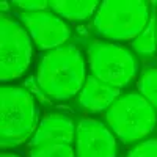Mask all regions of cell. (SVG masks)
<instances>
[{"label": "cell", "mask_w": 157, "mask_h": 157, "mask_svg": "<svg viewBox=\"0 0 157 157\" xmlns=\"http://www.w3.org/2000/svg\"><path fill=\"white\" fill-rule=\"evenodd\" d=\"M85 61L74 44H66L47 52L36 71L38 85L57 101H64L82 91L86 74Z\"/></svg>", "instance_id": "cell-1"}, {"label": "cell", "mask_w": 157, "mask_h": 157, "mask_svg": "<svg viewBox=\"0 0 157 157\" xmlns=\"http://www.w3.org/2000/svg\"><path fill=\"white\" fill-rule=\"evenodd\" d=\"M149 3L143 0H104L94 14L96 33L113 41H134L149 22Z\"/></svg>", "instance_id": "cell-2"}, {"label": "cell", "mask_w": 157, "mask_h": 157, "mask_svg": "<svg viewBox=\"0 0 157 157\" xmlns=\"http://www.w3.org/2000/svg\"><path fill=\"white\" fill-rule=\"evenodd\" d=\"M38 109L33 96L19 86H2L0 90V145L14 148L35 132Z\"/></svg>", "instance_id": "cell-3"}, {"label": "cell", "mask_w": 157, "mask_h": 157, "mask_svg": "<svg viewBox=\"0 0 157 157\" xmlns=\"http://www.w3.org/2000/svg\"><path fill=\"white\" fill-rule=\"evenodd\" d=\"M112 132L126 145L149 135L157 124V112L140 93L118 98L105 112Z\"/></svg>", "instance_id": "cell-4"}, {"label": "cell", "mask_w": 157, "mask_h": 157, "mask_svg": "<svg viewBox=\"0 0 157 157\" xmlns=\"http://www.w3.org/2000/svg\"><path fill=\"white\" fill-rule=\"evenodd\" d=\"M88 63L93 75L109 85L124 88L138 72V63L120 44L93 41L88 47Z\"/></svg>", "instance_id": "cell-5"}, {"label": "cell", "mask_w": 157, "mask_h": 157, "mask_svg": "<svg viewBox=\"0 0 157 157\" xmlns=\"http://www.w3.org/2000/svg\"><path fill=\"white\" fill-rule=\"evenodd\" d=\"M32 36L8 16L0 19V78L8 82L21 77L32 61Z\"/></svg>", "instance_id": "cell-6"}, {"label": "cell", "mask_w": 157, "mask_h": 157, "mask_svg": "<svg viewBox=\"0 0 157 157\" xmlns=\"http://www.w3.org/2000/svg\"><path fill=\"white\" fill-rule=\"evenodd\" d=\"M17 17L32 36V41L43 50L61 47L71 38V30L54 11H21Z\"/></svg>", "instance_id": "cell-7"}, {"label": "cell", "mask_w": 157, "mask_h": 157, "mask_svg": "<svg viewBox=\"0 0 157 157\" xmlns=\"http://www.w3.org/2000/svg\"><path fill=\"white\" fill-rule=\"evenodd\" d=\"M75 157H116L113 132L93 118L80 120L75 127Z\"/></svg>", "instance_id": "cell-8"}, {"label": "cell", "mask_w": 157, "mask_h": 157, "mask_svg": "<svg viewBox=\"0 0 157 157\" xmlns=\"http://www.w3.org/2000/svg\"><path fill=\"white\" fill-rule=\"evenodd\" d=\"M75 140V126L71 118L52 113L44 116L41 120L38 129L35 130V135L30 141V146H39L46 143H71Z\"/></svg>", "instance_id": "cell-9"}, {"label": "cell", "mask_w": 157, "mask_h": 157, "mask_svg": "<svg viewBox=\"0 0 157 157\" xmlns=\"http://www.w3.org/2000/svg\"><path fill=\"white\" fill-rule=\"evenodd\" d=\"M120 94H121V88L109 85L91 74L86 77L85 85L80 91V94H78V102L86 112L99 113L109 109L120 98Z\"/></svg>", "instance_id": "cell-10"}, {"label": "cell", "mask_w": 157, "mask_h": 157, "mask_svg": "<svg viewBox=\"0 0 157 157\" xmlns=\"http://www.w3.org/2000/svg\"><path fill=\"white\" fill-rule=\"evenodd\" d=\"M98 0H52L50 10L57 16L69 21H85L98 11Z\"/></svg>", "instance_id": "cell-11"}, {"label": "cell", "mask_w": 157, "mask_h": 157, "mask_svg": "<svg viewBox=\"0 0 157 157\" xmlns=\"http://www.w3.org/2000/svg\"><path fill=\"white\" fill-rule=\"evenodd\" d=\"M132 46L140 55H152L157 49V14L155 11L151 13L148 25L134 41Z\"/></svg>", "instance_id": "cell-12"}, {"label": "cell", "mask_w": 157, "mask_h": 157, "mask_svg": "<svg viewBox=\"0 0 157 157\" xmlns=\"http://www.w3.org/2000/svg\"><path fill=\"white\" fill-rule=\"evenodd\" d=\"M137 88L154 109H157V68L143 71L137 80Z\"/></svg>", "instance_id": "cell-13"}, {"label": "cell", "mask_w": 157, "mask_h": 157, "mask_svg": "<svg viewBox=\"0 0 157 157\" xmlns=\"http://www.w3.org/2000/svg\"><path fill=\"white\" fill-rule=\"evenodd\" d=\"M30 157H75V151L68 143H46L33 146Z\"/></svg>", "instance_id": "cell-14"}, {"label": "cell", "mask_w": 157, "mask_h": 157, "mask_svg": "<svg viewBox=\"0 0 157 157\" xmlns=\"http://www.w3.org/2000/svg\"><path fill=\"white\" fill-rule=\"evenodd\" d=\"M126 157H157V138L146 140L129 151Z\"/></svg>", "instance_id": "cell-15"}, {"label": "cell", "mask_w": 157, "mask_h": 157, "mask_svg": "<svg viewBox=\"0 0 157 157\" xmlns=\"http://www.w3.org/2000/svg\"><path fill=\"white\" fill-rule=\"evenodd\" d=\"M13 5L22 8L24 11H30V13L46 11V10L50 8V2H47V0H33V2H30V0H14Z\"/></svg>", "instance_id": "cell-16"}, {"label": "cell", "mask_w": 157, "mask_h": 157, "mask_svg": "<svg viewBox=\"0 0 157 157\" xmlns=\"http://www.w3.org/2000/svg\"><path fill=\"white\" fill-rule=\"evenodd\" d=\"M0 157H21V155H17V154H10V152H3Z\"/></svg>", "instance_id": "cell-17"}]
</instances>
